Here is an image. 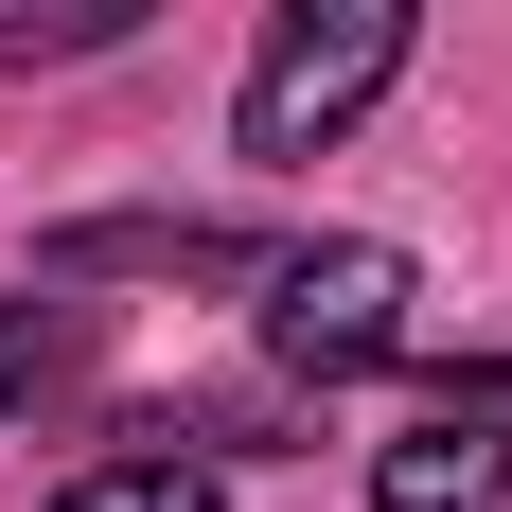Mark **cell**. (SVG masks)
<instances>
[{
	"instance_id": "1",
	"label": "cell",
	"mask_w": 512,
	"mask_h": 512,
	"mask_svg": "<svg viewBox=\"0 0 512 512\" xmlns=\"http://www.w3.org/2000/svg\"><path fill=\"white\" fill-rule=\"evenodd\" d=\"M407 18L424 0H265V53H248V159H318L354 142L371 106H389V71H407Z\"/></svg>"
},
{
	"instance_id": "2",
	"label": "cell",
	"mask_w": 512,
	"mask_h": 512,
	"mask_svg": "<svg viewBox=\"0 0 512 512\" xmlns=\"http://www.w3.org/2000/svg\"><path fill=\"white\" fill-rule=\"evenodd\" d=\"M407 336H424L407 248H371V230H336V248H265V354H283V371L354 389V371H389Z\"/></svg>"
},
{
	"instance_id": "3",
	"label": "cell",
	"mask_w": 512,
	"mask_h": 512,
	"mask_svg": "<svg viewBox=\"0 0 512 512\" xmlns=\"http://www.w3.org/2000/svg\"><path fill=\"white\" fill-rule=\"evenodd\" d=\"M371 512H512V407H424L371 442Z\"/></svg>"
},
{
	"instance_id": "4",
	"label": "cell",
	"mask_w": 512,
	"mask_h": 512,
	"mask_svg": "<svg viewBox=\"0 0 512 512\" xmlns=\"http://www.w3.org/2000/svg\"><path fill=\"white\" fill-rule=\"evenodd\" d=\"M53 512H212V460H177V442H124V460H89V477H53Z\"/></svg>"
},
{
	"instance_id": "5",
	"label": "cell",
	"mask_w": 512,
	"mask_h": 512,
	"mask_svg": "<svg viewBox=\"0 0 512 512\" xmlns=\"http://www.w3.org/2000/svg\"><path fill=\"white\" fill-rule=\"evenodd\" d=\"M159 0H0V71H71V53H106V36H142Z\"/></svg>"
},
{
	"instance_id": "6",
	"label": "cell",
	"mask_w": 512,
	"mask_h": 512,
	"mask_svg": "<svg viewBox=\"0 0 512 512\" xmlns=\"http://www.w3.org/2000/svg\"><path fill=\"white\" fill-rule=\"evenodd\" d=\"M71 336H89L71 301H0V407H36L53 371H71Z\"/></svg>"
}]
</instances>
